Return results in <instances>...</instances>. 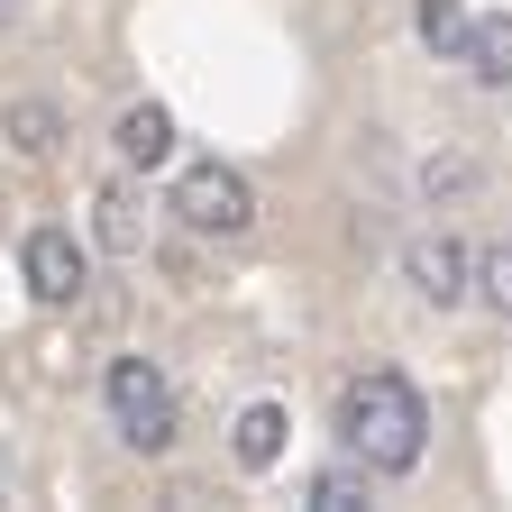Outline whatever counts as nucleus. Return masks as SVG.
<instances>
[{
    "label": "nucleus",
    "instance_id": "13",
    "mask_svg": "<svg viewBox=\"0 0 512 512\" xmlns=\"http://www.w3.org/2000/svg\"><path fill=\"white\" fill-rule=\"evenodd\" d=\"M458 192H476V156H430L421 165V202H458Z\"/></svg>",
    "mask_w": 512,
    "mask_h": 512
},
{
    "label": "nucleus",
    "instance_id": "5",
    "mask_svg": "<svg viewBox=\"0 0 512 512\" xmlns=\"http://www.w3.org/2000/svg\"><path fill=\"white\" fill-rule=\"evenodd\" d=\"M403 284H412L430 311H448V302H467V293H476V256L448 238V229H421V238L403 247Z\"/></svg>",
    "mask_w": 512,
    "mask_h": 512
},
{
    "label": "nucleus",
    "instance_id": "15",
    "mask_svg": "<svg viewBox=\"0 0 512 512\" xmlns=\"http://www.w3.org/2000/svg\"><path fill=\"white\" fill-rule=\"evenodd\" d=\"M19 10H28V0H0V19H19Z\"/></svg>",
    "mask_w": 512,
    "mask_h": 512
},
{
    "label": "nucleus",
    "instance_id": "14",
    "mask_svg": "<svg viewBox=\"0 0 512 512\" xmlns=\"http://www.w3.org/2000/svg\"><path fill=\"white\" fill-rule=\"evenodd\" d=\"M476 293H485L494 320H512V247H485L476 256Z\"/></svg>",
    "mask_w": 512,
    "mask_h": 512
},
{
    "label": "nucleus",
    "instance_id": "12",
    "mask_svg": "<svg viewBox=\"0 0 512 512\" xmlns=\"http://www.w3.org/2000/svg\"><path fill=\"white\" fill-rule=\"evenodd\" d=\"M366 503V467H320L311 476V512H357Z\"/></svg>",
    "mask_w": 512,
    "mask_h": 512
},
{
    "label": "nucleus",
    "instance_id": "2",
    "mask_svg": "<svg viewBox=\"0 0 512 512\" xmlns=\"http://www.w3.org/2000/svg\"><path fill=\"white\" fill-rule=\"evenodd\" d=\"M101 394H110V421H119L128 448H147V458H165V448H174V384H165L156 357H110Z\"/></svg>",
    "mask_w": 512,
    "mask_h": 512
},
{
    "label": "nucleus",
    "instance_id": "7",
    "mask_svg": "<svg viewBox=\"0 0 512 512\" xmlns=\"http://www.w3.org/2000/svg\"><path fill=\"white\" fill-rule=\"evenodd\" d=\"M92 238H101L110 256H147L156 220H147V202H138L128 183H101V192H92Z\"/></svg>",
    "mask_w": 512,
    "mask_h": 512
},
{
    "label": "nucleus",
    "instance_id": "4",
    "mask_svg": "<svg viewBox=\"0 0 512 512\" xmlns=\"http://www.w3.org/2000/svg\"><path fill=\"white\" fill-rule=\"evenodd\" d=\"M19 275H28V293H37L46 311H64V302H83V284H92V256L74 247V229H28V247H19Z\"/></svg>",
    "mask_w": 512,
    "mask_h": 512
},
{
    "label": "nucleus",
    "instance_id": "3",
    "mask_svg": "<svg viewBox=\"0 0 512 512\" xmlns=\"http://www.w3.org/2000/svg\"><path fill=\"white\" fill-rule=\"evenodd\" d=\"M174 220L192 238H238V229H256V183L238 165H183L174 174Z\"/></svg>",
    "mask_w": 512,
    "mask_h": 512
},
{
    "label": "nucleus",
    "instance_id": "8",
    "mask_svg": "<svg viewBox=\"0 0 512 512\" xmlns=\"http://www.w3.org/2000/svg\"><path fill=\"white\" fill-rule=\"evenodd\" d=\"M284 439H293V412H284V403H247V412L229 421V448H238L247 476H266V467L284 458Z\"/></svg>",
    "mask_w": 512,
    "mask_h": 512
},
{
    "label": "nucleus",
    "instance_id": "11",
    "mask_svg": "<svg viewBox=\"0 0 512 512\" xmlns=\"http://www.w3.org/2000/svg\"><path fill=\"white\" fill-rule=\"evenodd\" d=\"M412 28H421V46L430 55H467V0H421V10H412Z\"/></svg>",
    "mask_w": 512,
    "mask_h": 512
},
{
    "label": "nucleus",
    "instance_id": "9",
    "mask_svg": "<svg viewBox=\"0 0 512 512\" xmlns=\"http://www.w3.org/2000/svg\"><path fill=\"white\" fill-rule=\"evenodd\" d=\"M0 138H10L28 165H46V156L64 147V110H55V101H10V110H0Z\"/></svg>",
    "mask_w": 512,
    "mask_h": 512
},
{
    "label": "nucleus",
    "instance_id": "10",
    "mask_svg": "<svg viewBox=\"0 0 512 512\" xmlns=\"http://www.w3.org/2000/svg\"><path fill=\"white\" fill-rule=\"evenodd\" d=\"M467 74L485 92H512V10H494V19L467 28Z\"/></svg>",
    "mask_w": 512,
    "mask_h": 512
},
{
    "label": "nucleus",
    "instance_id": "6",
    "mask_svg": "<svg viewBox=\"0 0 512 512\" xmlns=\"http://www.w3.org/2000/svg\"><path fill=\"white\" fill-rule=\"evenodd\" d=\"M110 147H119V165L156 174V165L174 156V110H165V101H128V110H119V128H110Z\"/></svg>",
    "mask_w": 512,
    "mask_h": 512
},
{
    "label": "nucleus",
    "instance_id": "1",
    "mask_svg": "<svg viewBox=\"0 0 512 512\" xmlns=\"http://www.w3.org/2000/svg\"><path fill=\"white\" fill-rule=\"evenodd\" d=\"M339 439H348V458L366 476H412L421 467V448H430V403L412 394L403 375H357L348 394H339Z\"/></svg>",
    "mask_w": 512,
    "mask_h": 512
}]
</instances>
